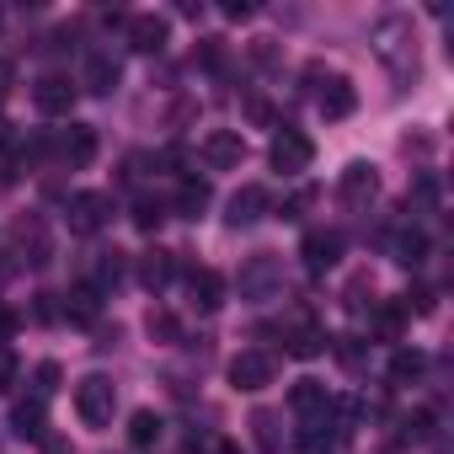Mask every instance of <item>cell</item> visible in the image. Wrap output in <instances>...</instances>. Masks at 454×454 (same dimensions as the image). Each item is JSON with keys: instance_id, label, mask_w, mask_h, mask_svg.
<instances>
[{"instance_id": "1", "label": "cell", "mask_w": 454, "mask_h": 454, "mask_svg": "<svg viewBox=\"0 0 454 454\" xmlns=\"http://www.w3.org/2000/svg\"><path fill=\"white\" fill-rule=\"evenodd\" d=\"M374 54L390 65V75L401 86L417 81V33H411V17H385L374 27Z\"/></svg>"}, {"instance_id": "2", "label": "cell", "mask_w": 454, "mask_h": 454, "mask_svg": "<svg viewBox=\"0 0 454 454\" xmlns=\"http://www.w3.org/2000/svg\"><path fill=\"white\" fill-rule=\"evenodd\" d=\"M113 411H118V385H113L107 374H86V380L75 385V417H81L86 427H107Z\"/></svg>"}, {"instance_id": "3", "label": "cell", "mask_w": 454, "mask_h": 454, "mask_svg": "<svg viewBox=\"0 0 454 454\" xmlns=\"http://www.w3.org/2000/svg\"><path fill=\"white\" fill-rule=\"evenodd\" d=\"M12 252L27 262V268H43L54 257V236H49V219L43 214H22L12 224Z\"/></svg>"}, {"instance_id": "4", "label": "cell", "mask_w": 454, "mask_h": 454, "mask_svg": "<svg viewBox=\"0 0 454 454\" xmlns=\"http://www.w3.org/2000/svg\"><path fill=\"white\" fill-rule=\"evenodd\" d=\"M268 160H273V171L300 176V171H310L316 145H310V134H300V129H278V134H273V145H268Z\"/></svg>"}, {"instance_id": "5", "label": "cell", "mask_w": 454, "mask_h": 454, "mask_svg": "<svg viewBox=\"0 0 454 454\" xmlns=\"http://www.w3.org/2000/svg\"><path fill=\"white\" fill-rule=\"evenodd\" d=\"M198 160H203L208 171H236V166L247 160V139H241V129H208L203 145H198Z\"/></svg>"}, {"instance_id": "6", "label": "cell", "mask_w": 454, "mask_h": 454, "mask_svg": "<svg viewBox=\"0 0 454 454\" xmlns=\"http://www.w3.org/2000/svg\"><path fill=\"white\" fill-rule=\"evenodd\" d=\"M273 374H278V364H273V353L268 348H241L236 358H231V385L236 390H268L273 385Z\"/></svg>"}, {"instance_id": "7", "label": "cell", "mask_w": 454, "mask_h": 454, "mask_svg": "<svg viewBox=\"0 0 454 454\" xmlns=\"http://www.w3.org/2000/svg\"><path fill=\"white\" fill-rule=\"evenodd\" d=\"M65 214H70V231H75V236H97L102 224L113 219V198H107V192H70Z\"/></svg>"}, {"instance_id": "8", "label": "cell", "mask_w": 454, "mask_h": 454, "mask_svg": "<svg viewBox=\"0 0 454 454\" xmlns=\"http://www.w3.org/2000/svg\"><path fill=\"white\" fill-rule=\"evenodd\" d=\"M33 107H38L43 118H70V113H75V86H70L65 75H43V81L33 86Z\"/></svg>"}, {"instance_id": "9", "label": "cell", "mask_w": 454, "mask_h": 454, "mask_svg": "<svg viewBox=\"0 0 454 454\" xmlns=\"http://www.w3.org/2000/svg\"><path fill=\"white\" fill-rule=\"evenodd\" d=\"M374 192H380V176H374V166H364V160H353V166L337 176V198H342L348 208H369Z\"/></svg>"}, {"instance_id": "10", "label": "cell", "mask_w": 454, "mask_h": 454, "mask_svg": "<svg viewBox=\"0 0 454 454\" xmlns=\"http://www.w3.org/2000/svg\"><path fill=\"white\" fill-rule=\"evenodd\" d=\"M268 208H273V198H268V187H257V182H247L236 198H231V219L236 231H247V224H257V219H268Z\"/></svg>"}, {"instance_id": "11", "label": "cell", "mask_w": 454, "mask_h": 454, "mask_svg": "<svg viewBox=\"0 0 454 454\" xmlns=\"http://www.w3.org/2000/svg\"><path fill=\"white\" fill-rule=\"evenodd\" d=\"M166 17H155V12H139V17H129V49H139V54H160L166 49Z\"/></svg>"}, {"instance_id": "12", "label": "cell", "mask_w": 454, "mask_h": 454, "mask_svg": "<svg viewBox=\"0 0 454 454\" xmlns=\"http://www.w3.org/2000/svg\"><path fill=\"white\" fill-rule=\"evenodd\" d=\"M300 257H305L310 273H326V268H337V257H342V236H337V231H310L305 247H300Z\"/></svg>"}, {"instance_id": "13", "label": "cell", "mask_w": 454, "mask_h": 454, "mask_svg": "<svg viewBox=\"0 0 454 454\" xmlns=\"http://www.w3.org/2000/svg\"><path fill=\"white\" fill-rule=\"evenodd\" d=\"M348 438V427L342 422H332V417H316V422H305L300 427V454H337V443Z\"/></svg>"}, {"instance_id": "14", "label": "cell", "mask_w": 454, "mask_h": 454, "mask_svg": "<svg viewBox=\"0 0 454 454\" xmlns=\"http://www.w3.org/2000/svg\"><path fill=\"white\" fill-rule=\"evenodd\" d=\"M284 353H289V358H321V353H326V332L300 316V321L284 332Z\"/></svg>"}, {"instance_id": "15", "label": "cell", "mask_w": 454, "mask_h": 454, "mask_svg": "<svg viewBox=\"0 0 454 454\" xmlns=\"http://www.w3.org/2000/svg\"><path fill=\"white\" fill-rule=\"evenodd\" d=\"M289 406H294L305 422H316V417H332V406H337V401L326 395V385H321V380H300V385L289 390Z\"/></svg>"}, {"instance_id": "16", "label": "cell", "mask_w": 454, "mask_h": 454, "mask_svg": "<svg viewBox=\"0 0 454 454\" xmlns=\"http://www.w3.org/2000/svg\"><path fill=\"white\" fill-rule=\"evenodd\" d=\"M353 107H358L353 81H348V75H326V86H321V113H326V118H353Z\"/></svg>"}, {"instance_id": "17", "label": "cell", "mask_w": 454, "mask_h": 454, "mask_svg": "<svg viewBox=\"0 0 454 454\" xmlns=\"http://www.w3.org/2000/svg\"><path fill=\"white\" fill-rule=\"evenodd\" d=\"M187 294H192L198 310H219V305H224V278H219L214 268H192V273H187Z\"/></svg>"}, {"instance_id": "18", "label": "cell", "mask_w": 454, "mask_h": 454, "mask_svg": "<svg viewBox=\"0 0 454 454\" xmlns=\"http://www.w3.org/2000/svg\"><path fill=\"white\" fill-rule=\"evenodd\" d=\"M59 155H65V166H91V155H97V129L70 123L65 139H59Z\"/></svg>"}, {"instance_id": "19", "label": "cell", "mask_w": 454, "mask_h": 454, "mask_svg": "<svg viewBox=\"0 0 454 454\" xmlns=\"http://www.w3.org/2000/svg\"><path fill=\"white\" fill-rule=\"evenodd\" d=\"M171 273H176V252H160V247H155V252L139 257V284H145V289H166Z\"/></svg>"}, {"instance_id": "20", "label": "cell", "mask_w": 454, "mask_h": 454, "mask_svg": "<svg viewBox=\"0 0 454 454\" xmlns=\"http://www.w3.org/2000/svg\"><path fill=\"white\" fill-rule=\"evenodd\" d=\"M273 284H278V262H273L268 252H262V257H252V262H247V273H241V294L262 300V294H268Z\"/></svg>"}, {"instance_id": "21", "label": "cell", "mask_w": 454, "mask_h": 454, "mask_svg": "<svg viewBox=\"0 0 454 454\" xmlns=\"http://www.w3.org/2000/svg\"><path fill=\"white\" fill-rule=\"evenodd\" d=\"M65 316H70L75 326H97V316H102V294H97L91 284H75L70 300H65Z\"/></svg>"}, {"instance_id": "22", "label": "cell", "mask_w": 454, "mask_h": 454, "mask_svg": "<svg viewBox=\"0 0 454 454\" xmlns=\"http://www.w3.org/2000/svg\"><path fill=\"white\" fill-rule=\"evenodd\" d=\"M113 86H118V59H113V54H91V59H86V91L107 97Z\"/></svg>"}, {"instance_id": "23", "label": "cell", "mask_w": 454, "mask_h": 454, "mask_svg": "<svg viewBox=\"0 0 454 454\" xmlns=\"http://www.w3.org/2000/svg\"><path fill=\"white\" fill-rule=\"evenodd\" d=\"M12 433L17 438H43V401H17L12 406Z\"/></svg>"}, {"instance_id": "24", "label": "cell", "mask_w": 454, "mask_h": 454, "mask_svg": "<svg viewBox=\"0 0 454 454\" xmlns=\"http://www.w3.org/2000/svg\"><path fill=\"white\" fill-rule=\"evenodd\" d=\"M208 198H214V192H208V182L187 176V182H182V192H176V214H182V219H198V214L208 208Z\"/></svg>"}, {"instance_id": "25", "label": "cell", "mask_w": 454, "mask_h": 454, "mask_svg": "<svg viewBox=\"0 0 454 454\" xmlns=\"http://www.w3.org/2000/svg\"><path fill=\"white\" fill-rule=\"evenodd\" d=\"M390 252H395L401 268H422V257H427V236H422V231H401Z\"/></svg>"}, {"instance_id": "26", "label": "cell", "mask_w": 454, "mask_h": 454, "mask_svg": "<svg viewBox=\"0 0 454 454\" xmlns=\"http://www.w3.org/2000/svg\"><path fill=\"white\" fill-rule=\"evenodd\" d=\"M145 332H150L155 342H182V326H176V316H171L166 305H155V310L145 316Z\"/></svg>"}, {"instance_id": "27", "label": "cell", "mask_w": 454, "mask_h": 454, "mask_svg": "<svg viewBox=\"0 0 454 454\" xmlns=\"http://www.w3.org/2000/svg\"><path fill=\"white\" fill-rule=\"evenodd\" d=\"M160 438V417L155 411H134V422H129V443L134 449H150Z\"/></svg>"}, {"instance_id": "28", "label": "cell", "mask_w": 454, "mask_h": 454, "mask_svg": "<svg viewBox=\"0 0 454 454\" xmlns=\"http://www.w3.org/2000/svg\"><path fill=\"white\" fill-rule=\"evenodd\" d=\"M252 433H257L262 454H284V443H278V417H273V411H257V417H252Z\"/></svg>"}, {"instance_id": "29", "label": "cell", "mask_w": 454, "mask_h": 454, "mask_svg": "<svg viewBox=\"0 0 454 454\" xmlns=\"http://www.w3.org/2000/svg\"><path fill=\"white\" fill-rule=\"evenodd\" d=\"M417 374H422V353H417V348H401V353L390 358V380L406 385V380H417Z\"/></svg>"}, {"instance_id": "30", "label": "cell", "mask_w": 454, "mask_h": 454, "mask_svg": "<svg viewBox=\"0 0 454 454\" xmlns=\"http://www.w3.org/2000/svg\"><path fill=\"white\" fill-rule=\"evenodd\" d=\"M118 278H123V252H102V262H97V284H91V289L102 294V289H113Z\"/></svg>"}, {"instance_id": "31", "label": "cell", "mask_w": 454, "mask_h": 454, "mask_svg": "<svg viewBox=\"0 0 454 454\" xmlns=\"http://www.w3.org/2000/svg\"><path fill=\"white\" fill-rule=\"evenodd\" d=\"M374 326H380V337H385V342H395V337H401V305H380Z\"/></svg>"}, {"instance_id": "32", "label": "cell", "mask_w": 454, "mask_h": 454, "mask_svg": "<svg viewBox=\"0 0 454 454\" xmlns=\"http://www.w3.org/2000/svg\"><path fill=\"white\" fill-rule=\"evenodd\" d=\"M160 219H166V214H160V203H155V198H139V203H134V224H139V231H155Z\"/></svg>"}, {"instance_id": "33", "label": "cell", "mask_w": 454, "mask_h": 454, "mask_svg": "<svg viewBox=\"0 0 454 454\" xmlns=\"http://www.w3.org/2000/svg\"><path fill=\"white\" fill-rule=\"evenodd\" d=\"M17 385V353L6 348V342H0V395H6Z\"/></svg>"}, {"instance_id": "34", "label": "cell", "mask_w": 454, "mask_h": 454, "mask_svg": "<svg viewBox=\"0 0 454 454\" xmlns=\"http://www.w3.org/2000/svg\"><path fill=\"white\" fill-rule=\"evenodd\" d=\"M310 203H316V192L305 187V192H294V198H289V203L278 208V219H305V208H310Z\"/></svg>"}, {"instance_id": "35", "label": "cell", "mask_w": 454, "mask_h": 454, "mask_svg": "<svg viewBox=\"0 0 454 454\" xmlns=\"http://www.w3.org/2000/svg\"><path fill=\"white\" fill-rule=\"evenodd\" d=\"M337 358H342L348 369H358V364H364V348H358V337H337Z\"/></svg>"}, {"instance_id": "36", "label": "cell", "mask_w": 454, "mask_h": 454, "mask_svg": "<svg viewBox=\"0 0 454 454\" xmlns=\"http://www.w3.org/2000/svg\"><path fill=\"white\" fill-rule=\"evenodd\" d=\"M59 385V364H38V395H49Z\"/></svg>"}, {"instance_id": "37", "label": "cell", "mask_w": 454, "mask_h": 454, "mask_svg": "<svg viewBox=\"0 0 454 454\" xmlns=\"http://www.w3.org/2000/svg\"><path fill=\"white\" fill-rule=\"evenodd\" d=\"M6 97H12V65L0 59V102H6Z\"/></svg>"}, {"instance_id": "38", "label": "cell", "mask_w": 454, "mask_h": 454, "mask_svg": "<svg viewBox=\"0 0 454 454\" xmlns=\"http://www.w3.org/2000/svg\"><path fill=\"white\" fill-rule=\"evenodd\" d=\"M6 139H12V123H6V118H0V145H6Z\"/></svg>"}]
</instances>
